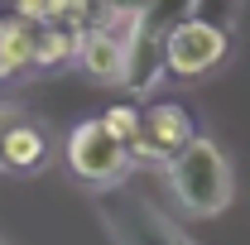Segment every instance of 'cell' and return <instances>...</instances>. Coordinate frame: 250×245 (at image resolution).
I'll return each mask as SVG.
<instances>
[{"instance_id":"ba28073f","label":"cell","mask_w":250,"mask_h":245,"mask_svg":"<svg viewBox=\"0 0 250 245\" xmlns=\"http://www.w3.org/2000/svg\"><path fill=\"white\" fill-rule=\"evenodd\" d=\"M34 29H39V24L20 20V15L0 20V82L34 67Z\"/></svg>"},{"instance_id":"3957f363","label":"cell","mask_w":250,"mask_h":245,"mask_svg":"<svg viewBox=\"0 0 250 245\" xmlns=\"http://www.w3.org/2000/svg\"><path fill=\"white\" fill-rule=\"evenodd\" d=\"M226 58H231V29L207 24V20H183L159 48L164 77H173V82H202Z\"/></svg>"},{"instance_id":"8992f818","label":"cell","mask_w":250,"mask_h":245,"mask_svg":"<svg viewBox=\"0 0 250 245\" xmlns=\"http://www.w3.org/2000/svg\"><path fill=\"white\" fill-rule=\"evenodd\" d=\"M130 58H135V39H130V24L82 34L77 67H82L92 82H101V87H130Z\"/></svg>"},{"instance_id":"4fadbf2b","label":"cell","mask_w":250,"mask_h":245,"mask_svg":"<svg viewBox=\"0 0 250 245\" xmlns=\"http://www.w3.org/2000/svg\"><path fill=\"white\" fill-rule=\"evenodd\" d=\"M101 5H106L121 24H135V20L145 15V5H149V0H101Z\"/></svg>"},{"instance_id":"7c38bea8","label":"cell","mask_w":250,"mask_h":245,"mask_svg":"<svg viewBox=\"0 0 250 245\" xmlns=\"http://www.w3.org/2000/svg\"><path fill=\"white\" fill-rule=\"evenodd\" d=\"M15 5V15L20 20H29V24H53L62 10V0H10Z\"/></svg>"},{"instance_id":"5b68a950","label":"cell","mask_w":250,"mask_h":245,"mask_svg":"<svg viewBox=\"0 0 250 245\" xmlns=\"http://www.w3.org/2000/svg\"><path fill=\"white\" fill-rule=\"evenodd\" d=\"M192 140H197V116L188 111L183 101H149L145 106V135L130 144V163L164 168Z\"/></svg>"},{"instance_id":"9c48e42d","label":"cell","mask_w":250,"mask_h":245,"mask_svg":"<svg viewBox=\"0 0 250 245\" xmlns=\"http://www.w3.org/2000/svg\"><path fill=\"white\" fill-rule=\"evenodd\" d=\"M77 48H82V34L62 29V24H39L34 29V67H43V72L77 62Z\"/></svg>"},{"instance_id":"30bf717a","label":"cell","mask_w":250,"mask_h":245,"mask_svg":"<svg viewBox=\"0 0 250 245\" xmlns=\"http://www.w3.org/2000/svg\"><path fill=\"white\" fill-rule=\"evenodd\" d=\"M101 121H106V130H111V135L125 144V154H130V144L145 135V106H130V101H121V106H111Z\"/></svg>"},{"instance_id":"52a82bcc","label":"cell","mask_w":250,"mask_h":245,"mask_svg":"<svg viewBox=\"0 0 250 245\" xmlns=\"http://www.w3.org/2000/svg\"><path fill=\"white\" fill-rule=\"evenodd\" d=\"M48 154L53 149H48L43 125L0 106V168L5 173H39V168H48Z\"/></svg>"},{"instance_id":"7a4b0ae2","label":"cell","mask_w":250,"mask_h":245,"mask_svg":"<svg viewBox=\"0 0 250 245\" xmlns=\"http://www.w3.org/2000/svg\"><path fill=\"white\" fill-rule=\"evenodd\" d=\"M96 216H101L106 236L116 245H192L178 231L173 216H164L154 202H145L130 187H101L96 192Z\"/></svg>"},{"instance_id":"8fae6325","label":"cell","mask_w":250,"mask_h":245,"mask_svg":"<svg viewBox=\"0 0 250 245\" xmlns=\"http://www.w3.org/2000/svg\"><path fill=\"white\" fill-rule=\"evenodd\" d=\"M192 20H207V24H221V29L236 34V20H241V0H197Z\"/></svg>"},{"instance_id":"6da1fadb","label":"cell","mask_w":250,"mask_h":245,"mask_svg":"<svg viewBox=\"0 0 250 245\" xmlns=\"http://www.w3.org/2000/svg\"><path fill=\"white\" fill-rule=\"evenodd\" d=\"M164 178H168V192H173V202L183 207V216H197V221L221 216L231 207V197H236L231 159H226L221 144L207 140V135H197L192 144H183V149L173 154V159L164 163Z\"/></svg>"},{"instance_id":"277c9868","label":"cell","mask_w":250,"mask_h":245,"mask_svg":"<svg viewBox=\"0 0 250 245\" xmlns=\"http://www.w3.org/2000/svg\"><path fill=\"white\" fill-rule=\"evenodd\" d=\"M67 168H72L77 183L101 192V187H121V178L130 173V154L106 130V121L92 116V121L72 125V135H67Z\"/></svg>"}]
</instances>
